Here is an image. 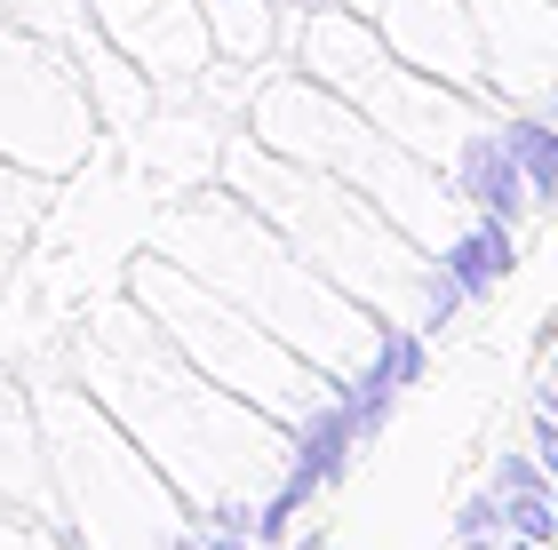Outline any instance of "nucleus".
<instances>
[{
    "instance_id": "f257e3e1",
    "label": "nucleus",
    "mask_w": 558,
    "mask_h": 550,
    "mask_svg": "<svg viewBox=\"0 0 558 550\" xmlns=\"http://www.w3.org/2000/svg\"><path fill=\"white\" fill-rule=\"evenodd\" d=\"M0 494L40 503V439H33V415L16 407V391H0Z\"/></svg>"
},
{
    "instance_id": "f03ea898",
    "label": "nucleus",
    "mask_w": 558,
    "mask_h": 550,
    "mask_svg": "<svg viewBox=\"0 0 558 550\" xmlns=\"http://www.w3.org/2000/svg\"><path fill=\"white\" fill-rule=\"evenodd\" d=\"M502 271H511V232L487 216V223H478V232L447 256V288H454V295H487Z\"/></svg>"
},
{
    "instance_id": "7ed1b4c3",
    "label": "nucleus",
    "mask_w": 558,
    "mask_h": 550,
    "mask_svg": "<svg viewBox=\"0 0 558 550\" xmlns=\"http://www.w3.org/2000/svg\"><path fill=\"white\" fill-rule=\"evenodd\" d=\"M463 184H471V199H478V208H487L495 223H511V216H519V160H511V144H471Z\"/></svg>"
},
{
    "instance_id": "20e7f679",
    "label": "nucleus",
    "mask_w": 558,
    "mask_h": 550,
    "mask_svg": "<svg viewBox=\"0 0 558 550\" xmlns=\"http://www.w3.org/2000/svg\"><path fill=\"white\" fill-rule=\"evenodd\" d=\"M502 144H511V160L535 176V192H558V136H543V129H511Z\"/></svg>"
},
{
    "instance_id": "39448f33",
    "label": "nucleus",
    "mask_w": 558,
    "mask_h": 550,
    "mask_svg": "<svg viewBox=\"0 0 558 550\" xmlns=\"http://www.w3.org/2000/svg\"><path fill=\"white\" fill-rule=\"evenodd\" d=\"M543 455H550V470H558V423H550V431H543Z\"/></svg>"
},
{
    "instance_id": "423d86ee",
    "label": "nucleus",
    "mask_w": 558,
    "mask_h": 550,
    "mask_svg": "<svg viewBox=\"0 0 558 550\" xmlns=\"http://www.w3.org/2000/svg\"><path fill=\"white\" fill-rule=\"evenodd\" d=\"M208 550H240V527H232V535H223V542H208Z\"/></svg>"
},
{
    "instance_id": "0eeeda50",
    "label": "nucleus",
    "mask_w": 558,
    "mask_h": 550,
    "mask_svg": "<svg viewBox=\"0 0 558 550\" xmlns=\"http://www.w3.org/2000/svg\"><path fill=\"white\" fill-rule=\"evenodd\" d=\"M550 511H558V503H550Z\"/></svg>"
}]
</instances>
